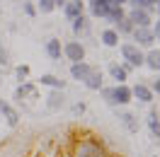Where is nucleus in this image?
<instances>
[{"label":"nucleus","mask_w":160,"mask_h":157,"mask_svg":"<svg viewBox=\"0 0 160 157\" xmlns=\"http://www.w3.org/2000/svg\"><path fill=\"white\" fill-rule=\"evenodd\" d=\"M73 157H107V155H104L102 143L92 140V138H85V140H78V143H75Z\"/></svg>","instance_id":"1"},{"label":"nucleus","mask_w":160,"mask_h":157,"mask_svg":"<svg viewBox=\"0 0 160 157\" xmlns=\"http://www.w3.org/2000/svg\"><path fill=\"white\" fill-rule=\"evenodd\" d=\"M104 97L109 104H126L131 99V89L119 85V87H112V89H104Z\"/></svg>","instance_id":"2"},{"label":"nucleus","mask_w":160,"mask_h":157,"mask_svg":"<svg viewBox=\"0 0 160 157\" xmlns=\"http://www.w3.org/2000/svg\"><path fill=\"white\" fill-rule=\"evenodd\" d=\"M121 53H124V58L129 60L131 65H141V63H143V53H141L136 46H131V44L121 46Z\"/></svg>","instance_id":"3"},{"label":"nucleus","mask_w":160,"mask_h":157,"mask_svg":"<svg viewBox=\"0 0 160 157\" xmlns=\"http://www.w3.org/2000/svg\"><path fill=\"white\" fill-rule=\"evenodd\" d=\"M66 56H68L73 63H80V60L85 58V49H82L80 44H68V46H66Z\"/></svg>","instance_id":"4"},{"label":"nucleus","mask_w":160,"mask_h":157,"mask_svg":"<svg viewBox=\"0 0 160 157\" xmlns=\"http://www.w3.org/2000/svg\"><path fill=\"white\" fill-rule=\"evenodd\" d=\"M90 70H92L90 65H85V63L80 60V63H73V68H70V75H73L75 80H82V82H85V78L90 75Z\"/></svg>","instance_id":"5"},{"label":"nucleus","mask_w":160,"mask_h":157,"mask_svg":"<svg viewBox=\"0 0 160 157\" xmlns=\"http://www.w3.org/2000/svg\"><path fill=\"white\" fill-rule=\"evenodd\" d=\"M129 22H133L136 27H148L150 20H148V12L146 10H138V7H136V10L129 15Z\"/></svg>","instance_id":"6"},{"label":"nucleus","mask_w":160,"mask_h":157,"mask_svg":"<svg viewBox=\"0 0 160 157\" xmlns=\"http://www.w3.org/2000/svg\"><path fill=\"white\" fill-rule=\"evenodd\" d=\"M133 36H136V41H138V44H146V46H148V44H153V39H155V36H153V31H150L148 27H136Z\"/></svg>","instance_id":"7"},{"label":"nucleus","mask_w":160,"mask_h":157,"mask_svg":"<svg viewBox=\"0 0 160 157\" xmlns=\"http://www.w3.org/2000/svg\"><path fill=\"white\" fill-rule=\"evenodd\" d=\"M131 97H138L141 102H150V99H153V92H150L146 85H136V87L131 89Z\"/></svg>","instance_id":"8"},{"label":"nucleus","mask_w":160,"mask_h":157,"mask_svg":"<svg viewBox=\"0 0 160 157\" xmlns=\"http://www.w3.org/2000/svg\"><path fill=\"white\" fill-rule=\"evenodd\" d=\"M80 12H82V2H80V0H70V2H66V15H68L70 20L80 17Z\"/></svg>","instance_id":"9"},{"label":"nucleus","mask_w":160,"mask_h":157,"mask_svg":"<svg viewBox=\"0 0 160 157\" xmlns=\"http://www.w3.org/2000/svg\"><path fill=\"white\" fill-rule=\"evenodd\" d=\"M143 63H148L153 70H160V51H150L148 56H143Z\"/></svg>","instance_id":"10"},{"label":"nucleus","mask_w":160,"mask_h":157,"mask_svg":"<svg viewBox=\"0 0 160 157\" xmlns=\"http://www.w3.org/2000/svg\"><path fill=\"white\" fill-rule=\"evenodd\" d=\"M100 82H102V75L95 73V70H90V75L85 78V85H88L90 89H100Z\"/></svg>","instance_id":"11"},{"label":"nucleus","mask_w":160,"mask_h":157,"mask_svg":"<svg viewBox=\"0 0 160 157\" xmlns=\"http://www.w3.org/2000/svg\"><path fill=\"white\" fill-rule=\"evenodd\" d=\"M46 51H49L51 58H61V41H56V39L46 41Z\"/></svg>","instance_id":"12"},{"label":"nucleus","mask_w":160,"mask_h":157,"mask_svg":"<svg viewBox=\"0 0 160 157\" xmlns=\"http://www.w3.org/2000/svg\"><path fill=\"white\" fill-rule=\"evenodd\" d=\"M102 41H104L107 46H117V44H119V34H117L114 29H107L104 34H102Z\"/></svg>","instance_id":"13"},{"label":"nucleus","mask_w":160,"mask_h":157,"mask_svg":"<svg viewBox=\"0 0 160 157\" xmlns=\"http://www.w3.org/2000/svg\"><path fill=\"white\" fill-rule=\"evenodd\" d=\"M0 111H2L5 116H8V121H10V126H15V123H17V114L12 111V107H10V104H5V102H0Z\"/></svg>","instance_id":"14"},{"label":"nucleus","mask_w":160,"mask_h":157,"mask_svg":"<svg viewBox=\"0 0 160 157\" xmlns=\"http://www.w3.org/2000/svg\"><path fill=\"white\" fill-rule=\"evenodd\" d=\"M107 12H109V7L104 2H92V15L95 17H107Z\"/></svg>","instance_id":"15"},{"label":"nucleus","mask_w":160,"mask_h":157,"mask_svg":"<svg viewBox=\"0 0 160 157\" xmlns=\"http://www.w3.org/2000/svg\"><path fill=\"white\" fill-rule=\"evenodd\" d=\"M107 17H109L112 22H121L124 20V12H121V7H112V10L107 12Z\"/></svg>","instance_id":"16"},{"label":"nucleus","mask_w":160,"mask_h":157,"mask_svg":"<svg viewBox=\"0 0 160 157\" xmlns=\"http://www.w3.org/2000/svg\"><path fill=\"white\" fill-rule=\"evenodd\" d=\"M41 82H44V85H51V87H63V82H61V80H56L53 75H44V78H41Z\"/></svg>","instance_id":"17"},{"label":"nucleus","mask_w":160,"mask_h":157,"mask_svg":"<svg viewBox=\"0 0 160 157\" xmlns=\"http://www.w3.org/2000/svg\"><path fill=\"white\" fill-rule=\"evenodd\" d=\"M112 75L119 80V82H124V80H126V70H124V68H119V65H114V68H112Z\"/></svg>","instance_id":"18"},{"label":"nucleus","mask_w":160,"mask_h":157,"mask_svg":"<svg viewBox=\"0 0 160 157\" xmlns=\"http://www.w3.org/2000/svg\"><path fill=\"white\" fill-rule=\"evenodd\" d=\"M39 7H41V12H51L56 7V2L53 0H39Z\"/></svg>","instance_id":"19"},{"label":"nucleus","mask_w":160,"mask_h":157,"mask_svg":"<svg viewBox=\"0 0 160 157\" xmlns=\"http://www.w3.org/2000/svg\"><path fill=\"white\" fill-rule=\"evenodd\" d=\"M148 123H150V131H153L155 136H160V121H158V118H155V116H150Z\"/></svg>","instance_id":"20"},{"label":"nucleus","mask_w":160,"mask_h":157,"mask_svg":"<svg viewBox=\"0 0 160 157\" xmlns=\"http://www.w3.org/2000/svg\"><path fill=\"white\" fill-rule=\"evenodd\" d=\"M155 2H158V0H133V5H136V7H150V5H155Z\"/></svg>","instance_id":"21"},{"label":"nucleus","mask_w":160,"mask_h":157,"mask_svg":"<svg viewBox=\"0 0 160 157\" xmlns=\"http://www.w3.org/2000/svg\"><path fill=\"white\" fill-rule=\"evenodd\" d=\"M121 118H124V123H126V126H129L131 131H136V123H133V116H131V114H124Z\"/></svg>","instance_id":"22"},{"label":"nucleus","mask_w":160,"mask_h":157,"mask_svg":"<svg viewBox=\"0 0 160 157\" xmlns=\"http://www.w3.org/2000/svg\"><path fill=\"white\" fill-rule=\"evenodd\" d=\"M117 24H119L121 31H131V22L129 20H121V22H117Z\"/></svg>","instance_id":"23"},{"label":"nucleus","mask_w":160,"mask_h":157,"mask_svg":"<svg viewBox=\"0 0 160 157\" xmlns=\"http://www.w3.org/2000/svg\"><path fill=\"white\" fill-rule=\"evenodd\" d=\"M124 2H126V0H107V5H109V10H112V7H121Z\"/></svg>","instance_id":"24"},{"label":"nucleus","mask_w":160,"mask_h":157,"mask_svg":"<svg viewBox=\"0 0 160 157\" xmlns=\"http://www.w3.org/2000/svg\"><path fill=\"white\" fill-rule=\"evenodd\" d=\"M73 22H75V24H73V27H75V31H80V29H82V15H80V17H75Z\"/></svg>","instance_id":"25"},{"label":"nucleus","mask_w":160,"mask_h":157,"mask_svg":"<svg viewBox=\"0 0 160 157\" xmlns=\"http://www.w3.org/2000/svg\"><path fill=\"white\" fill-rule=\"evenodd\" d=\"M153 36H158V39H160V22L155 24V29H153Z\"/></svg>","instance_id":"26"},{"label":"nucleus","mask_w":160,"mask_h":157,"mask_svg":"<svg viewBox=\"0 0 160 157\" xmlns=\"http://www.w3.org/2000/svg\"><path fill=\"white\" fill-rule=\"evenodd\" d=\"M155 92L160 94V80H155Z\"/></svg>","instance_id":"27"},{"label":"nucleus","mask_w":160,"mask_h":157,"mask_svg":"<svg viewBox=\"0 0 160 157\" xmlns=\"http://www.w3.org/2000/svg\"><path fill=\"white\" fill-rule=\"evenodd\" d=\"M53 2H56V5H63V2H66V0H53Z\"/></svg>","instance_id":"28"},{"label":"nucleus","mask_w":160,"mask_h":157,"mask_svg":"<svg viewBox=\"0 0 160 157\" xmlns=\"http://www.w3.org/2000/svg\"><path fill=\"white\" fill-rule=\"evenodd\" d=\"M155 5H158V10H160V0H158V2H155Z\"/></svg>","instance_id":"29"}]
</instances>
